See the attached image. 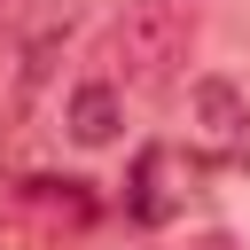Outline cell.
I'll return each mask as SVG.
<instances>
[{"instance_id": "obj_1", "label": "cell", "mask_w": 250, "mask_h": 250, "mask_svg": "<svg viewBox=\"0 0 250 250\" xmlns=\"http://www.w3.org/2000/svg\"><path fill=\"white\" fill-rule=\"evenodd\" d=\"M188 47H195V16L180 0H125V16L109 23V62L125 70L133 94L172 86V70L188 62Z\"/></svg>"}, {"instance_id": "obj_2", "label": "cell", "mask_w": 250, "mask_h": 250, "mask_svg": "<svg viewBox=\"0 0 250 250\" xmlns=\"http://www.w3.org/2000/svg\"><path fill=\"white\" fill-rule=\"evenodd\" d=\"M188 109H195V133H203L211 148H234V141L250 133V102H242V86H234V78H195Z\"/></svg>"}, {"instance_id": "obj_3", "label": "cell", "mask_w": 250, "mask_h": 250, "mask_svg": "<svg viewBox=\"0 0 250 250\" xmlns=\"http://www.w3.org/2000/svg\"><path fill=\"white\" fill-rule=\"evenodd\" d=\"M62 125H70V141H78V148H109V141H117V125H125V102H117V86H109V78H86V86L70 94Z\"/></svg>"}, {"instance_id": "obj_4", "label": "cell", "mask_w": 250, "mask_h": 250, "mask_svg": "<svg viewBox=\"0 0 250 250\" xmlns=\"http://www.w3.org/2000/svg\"><path fill=\"white\" fill-rule=\"evenodd\" d=\"M164 172H172V148H141V156H133V180H125V211H133L141 227H164V219L180 211V195L164 188Z\"/></svg>"}]
</instances>
